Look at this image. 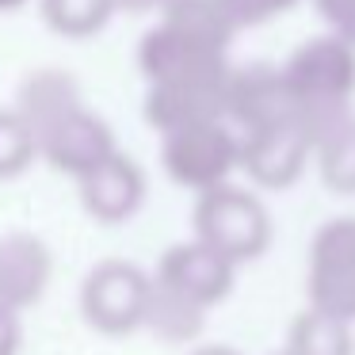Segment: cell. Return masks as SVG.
I'll return each instance as SVG.
<instances>
[{
  "label": "cell",
  "mask_w": 355,
  "mask_h": 355,
  "mask_svg": "<svg viewBox=\"0 0 355 355\" xmlns=\"http://www.w3.org/2000/svg\"><path fill=\"white\" fill-rule=\"evenodd\" d=\"M191 355H241L237 347H225V344H210V347H199V352H191Z\"/></svg>",
  "instance_id": "obj_16"
},
{
  "label": "cell",
  "mask_w": 355,
  "mask_h": 355,
  "mask_svg": "<svg viewBox=\"0 0 355 355\" xmlns=\"http://www.w3.org/2000/svg\"><path fill=\"white\" fill-rule=\"evenodd\" d=\"M19 352V321L16 309L0 306V355H16Z\"/></svg>",
  "instance_id": "obj_15"
},
{
  "label": "cell",
  "mask_w": 355,
  "mask_h": 355,
  "mask_svg": "<svg viewBox=\"0 0 355 355\" xmlns=\"http://www.w3.org/2000/svg\"><path fill=\"white\" fill-rule=\"evenodd\" d=\"M291 4H298V0H225V12L248 19V24H260V19H271L279 12H286Z\"/></svg>",
  "instance_id": "obj_14"
},
{
  "label": "cell",
  "mask_w": 355,
  "mask_h": 355,
  "mask_svg": "<svg viewBox=\"0 0 355 355\" xmlns=\"http://www.w3.org/2000/svg\"><path fill=\"white\" fill-rule=\"evenodd\" d=\"M283 352L286 355H355L352 321L309 306L291 321Z\"/></svg>",
  "instance_id": "obj_9"
},
{
  "label": "cell",
  "mask_w": 355,
  "mask_h": 355,
  "mask_svg": "<svg viewBox=\"0 0 355 355\" xmlns=\"http://www.w3.org/2000/svg\"><path fill=\"white\" fill-rule=\"evenodd\" d=\"M237 157L241 149L230 134L214 130V126H195V130H187V138L176 149V172L184 180H191V184L214 187L237 164Z\"/></svg>",
  "instance_id": "obj_8"
},
{
  "label": "cell",
  "mask_w": 355,
  "mask_h": 355,
  "mask_svg": "<svg viewBox=\"0 0 355 355\" xmlns=\"http://www.w3.org/2000/svg\"><path fill=\"white\" fill-rule=\"evenodd\" d=\"M46 283V263L42 252L31 245H8L0 248V306L19 309L31 306Z\"/></svg>",
  "instance_id": "obj_12"
},
{
  "label": "cell",
  "mask_w": 355,
  "mask_h": 355,
  "mask_svg": "<svg viewBox=\"0 0 355 355\" xmlns=\"http://www.w3.org/2000/svg\"><path fill=\"white\" fill-rule=\"evenodd\" d=\"M275 355H286V352H275Z\"/></svg>",
  "instance_id": "obj_17"
},
{
  "label": "cell",
  "mask_w": 355,
  "mask_h": 355,
  "mask_svg": "<svg viewBox=\"0 0 355 355\" xmlns=\"http://www.w3.org/2000/svg\"><path fill=\"white\" fill-rule=\"evenodd\" d=\"M283 80L294 100V119L306 126V134L321 138L324 130L352 115L355 100V46L340 35H317L302 50H294L283 65Z\"/></svg>",
  "instance_id": "obj_1"
},
{
  "label": "cell",
  "mask_w": 355,
  "mask_h": 355,
  "mask_svg": "<svg viewBox=\"0 0 355 355\" xmlns=\"http://www.w3.org/2000/svg\"><path fill=\"white\" fill-rule=\"evenodd\" d=\"M241 161L263 187H291L313 161V138L298 119H283L271 126L248 130V141L241 149Z\"/></svg>",
  "instance_id": "obj_5"
},
{
  "label": "cell",
  "mask_w": 355,
  "mask_h": 355,
  "mask_svg": "<svg viewBox=\"0 0 355 355\" xmlns=\"http://www.w3.org/2000/svg\"><path fill=\"white\" fill-rule=\"evenodd\" d=\"M146 275L126 263H107V268L92 271L85 283V321L103 336H126V332L141 329L146 321V302H149Z\"/></svg>",
  "instance_id": "obj_4"
},
{
  "label": "cell",
  "mask_w": 355,
  "mask_h": 355,
  "mask_svg": "<svg viewBox=\"0 0 355 355\" xmlns=\"http://www.w3.org/2000/svg\"><path fill=\"white\" fill-rule=\"evenodd\" d=\"M230 103L241 111V119H245L248 130L294 119V100H291V88H286V80H283V69L245 73V77L233 85Z\"/></svg>",
  "instance_id": "obj_7"
},
{
  "label": "cell",
  "mask_w": 355,
  "mask_h": 355,
  "mask_svg": "<svg viewBox=\"0 0 355 355\" xmlns=\"http://www.w3.org/2000/svg\"><path fill=\"white\" fill-rule=\"evenodd\" d=\"M233 268H237V263L225 260L218 248L195 241V245H180L164 256L161 279H157V283L172 286V291H180L184 298H191V302H199V306L210 309L233 291Z\"/></svg>",
  "instance_id": "obj_6"
},
{
  "label": "cell",
  "mask_w": 355,
  "mask_h": 355,
  "mask_svg": "<svg viewBox=\"0 0 355 355\" xmlns=\"http://www.w3.org/2000/svg\"><path fill=\"white\" fill-rule=\"evenodd\" d=\"M313 164L321 184L336 195H355V111L324 130L313 146Z\"/></svg>",
  "instance_id": "obj_11"
},
{
  "label": "cell",
  "mask_w": 355,
  "mask_h": 355,
  "mask_svg": "<svg viewBox=\"0 0 355 355\" xmlns=\"http://www.w3.org/2000/svg\"><path fill=\"white\" fill-rule=\"evenodd\" d=\"M199 241L225 260H256L271 245V218L248 191L214 187L199 207Z\"/></svg>",
  "instance_id": "obj_2"
},
{
  "label": "cell",
  "mask_w": 355,
  "mask_h": 355,
  "mask_svg": "<svg viewBox=\"0 0 355 355\" xmlns=\"http://www.w3.org/2000/svg\"><path fill=\"white\" fill-rule=\"evenodd\" d=\"M313 8L332 35L355 46V0H313Z\"/></svg>",
  "instance_id": "obj_13"
},
{
  "label": "cell",
  "mask_w": 355,
  "mask_h": 355,
  "mask_svg": "<svg viewBox=\"0 0 355 355\" xmlns=\"http://www.w3.org/2000/svg\"><path fill=\"white\" fill-rule=\"evenodd\" d=\"M309 306L355 321V218H332L313 233Z\"/></svg>",
  "instance_id": "obj_3"
},
{
  "label": "cell",
  "mask_w": 355,
  "mask_h": 355,
  "mask_svg": "<svg viewBox=\"0 0 355 355\" xmlns=\"http://www.w3.org/2000/svg\"><path fill=\"white\" fill-rule=\"evenodd\" d=\"M202 321H207V306L184 298L180 291L164 283L149 286V302H146V329H153L161 340H172V344H184V340H195L202 332Z\"/></svg>",
  "instance_id": "obj_10"
}]
</instances>
